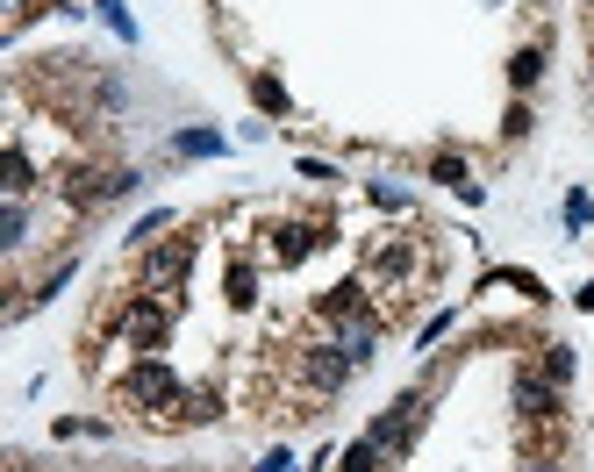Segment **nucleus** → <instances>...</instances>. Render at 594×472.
<instances>
[{"instance_id":"9","label":"nucleus","mask_w":594,"mask_h":472,"mask_svg":"<svg viewBox=\"0 0 594 472\" xmlns=\"http://www.w3.org/2000/svg\"><path fill=\"white\" fill-rule=\"evenodd\" d=\"M251 101L265 108V115H287V86H280V79H251Z\"/></svg>"},{"instance_id":"17","label":"nucleus","mask_w":594,"mask_h":472,"mask_svg":"<svg viewBox=\"0 0 594 472\" xmlns=\"http://www.w3.org/2000/svg\"><path fill=\"white\" fill-rule=\"evenodd\" d=\"M0 236H8V244H22V201H8V215H0Z\"/></svg>"},{"instance_id":"18","label":"nucleus","mask_w":594,"mask_h":472,"mask_svg":"<svg viewBox=\"0 0 594 472\" xmlns=\"http://www.w3.org/2000/svg\"><path fill=\"white\" fill-rule=\"evenodd\" d=\"M101 15H108V22H115V36H136V22H129V15H122V0H101Z\"/></svg>"},{"instance_id":"11","label":"nucleus","mask_w":594,"mask_h":472,"mask_svg":"<svg viewBox=\"0 0 594 472\" xmlns=\"http://www.w3.org/2000/svg\"><path fill=\"white\" fill-rule=\"evenodd\" d=\"M323 315H358V280H344V287L323 294Z\"/></svg>"},{"instance_id":"4","label":"nucleus","mask_w":594,"mask_h":472,"mask_svg":"<svg viewBox=\"0 0 594 472\" xmlns=\"http://www.w3.org/2000/svg\"><path fill=\"white\" fill-rule=\"evenodd\" d=\"M187 265H194V244L180 236V244H165V251L144 265V280H151V287H180V280H187Z\"/></svg>"},{"instance_id":"8","label":"nucleus","mask_w":594,"mask_h":472,"mask_svg":"<svg viewBox=\"0 0 594 472\" xmlns=\"http://www.w3.org/2000/svg\"><path fill=\"white\" fill-rule=\"evenodd\" d=\"M537 79H544V51L530 44V51H516V58H509V86H537Z\"/></svg>"},{"instance_id":"5","label":"nucleus","mask_w":594,"mask_h":472,"mask_svg":"<svg viewBox=\"0 0 594 472\" xmlns=\"http://www.w3.org/2000/svg\"><path fill=\"white\" fill-rule=\"evenodd\" d=\"M516 408H523V415H559V380H544V372L530 380L523 372V380H516Z\"/></svg>"},{"instance_id":"1","label":"nucleus","mask_w":594,"mask_h":472,"mask_svg":"<svg viewBox=\"0 0 594 472\" xmlns=\"http://www.w3.org/2000/svg\"><path fill=\"white\" fill-rule=\"evenodd\" d=\"M122 394H129L136 408H172V401H180V372H172V365H158V358H144V365H129Z\"/></svg>"},{"instance_id":"19","label":"nucleus","mask_w":594,"mask_h":472,"mask_svg":"<svg viewBox=\"0 0 594 472\" xmlns=\"http://www.w3.org/2000/svg\"><path fill=\"white\" fill-rule=\"evenodd\" d=\"M258 472H294V458H287V451H272V458H265Z\"/></svg>"},{"instance_id":"7","label":"nucleus","mask_w":594,"mask_h":472,"mask_svg":"<svg viewBox=\"0 0 594 472\" xmlns=\"http://www.w3.org/2000/svg\"><path fill=\"white\" fill-rule=\"evenodd\" d=\"M172 151H180V158H215L222 136L215 129H180V136H172Z\"/></svg>"},{"instance_id":"13","label":"nucleus","mask_w":594,"mask_h":472,"mask_svg":"<svg viewBox=\"0 0 594 472\" xmlns=\"http://www.w3.org/2000/svg\"><path fill=\"white\" fill-rule=\"evenodd\" d=\"M544 380H559V387L573 380V351H566V344H552V351H544Z\"/></svg>"},{"instance_id":"12","label":"nucleus","mask_w":594,"mask_h":472,"mask_svg":"<svg viewBox=\"0 0 594 472\" xmlns=\"http://www.w3.org/2000/svg\"><path fill=\"white\" fill-rule=\"evenodd\" d=\"M0 172H8V201H22V194H29V158L8 151V165H0Z\"/></svg>"},{"instance_id":"2","label":"nucleus","mask_w":594,"mask_h":472,"mask_svg":"<svg viewBox=\"0 0 594 472\" xmlns=\"http://www.w3.org/2000/svg\"><path fill=\"white\" fill-rule=\"evenodd\" d=\"M416 422H423V394H401V401H394L387 415H380L373 430H366V437H373L380 451H401V444L416 437Z\"/></svg>"},{"instance_id":"14","label":"nucleus","mask_w":594,"mask_h":472,"mask_svg":"<svg viewBox=\"0 0 594 472\" xmlns=\"http://www.w3.org/2000/svg\"><path fill=\"white\" fill-rule=\"evenodd\" d=\"M587 222H594V201L587 194H566V229H587Z\"/></svg>"},{"instance_id":"10","label":"nucleus","mask_w":594,"mask_h":472,"mask_svg":"<svg viewBox=\"0 0 594 472\" xmlns=\"http://www.w3.org/2000/svg\"><path fill=\"white\" fill-rule=\"evenodd\" d=\"M344 472H380V444H373V437H358L351 451H344Z\"/></svg>"},{"instance_id":"16","label":"nucleus","mask_w":594,"mask_h":472,"mask_svg":"<svg viewBox=\"0 0 594 472\" xmlns=\"http://www.w3.org/2000/svg\"><path fill=\"white\" fill-rule=\"evenodd\" d=\"M251 294H258V280H251V265H237V272H230V301H251Z\"/></svg>"},{"instance_id":"3","label":"nucleus","mask_w":594,"mask_h":472,"mask_svg":"<svg viewBox=\"0 0 594 472\" xmlns=\"http://www.w3.org/2000/svg\"><path fill=\"white\" fill-rule=\"evenodd\" d=\"M122 337L144 344V351H158V344H165V301H136L129 315H122Z\"/></svg>"},{"instance_id":"15","label":"nucleus","mask_w":594,"mask_h":472,"mask_svg":"<svg viewBox=\"0 0 594 472\" xmlns=\"http://www.w3.org/2000/svg\"><path fill=\"white\" fill-rule=\"evenodd\" d=\"M165 222H172V208H151V215L136 222V229H129V236H136V244H151V236H158V229H165Z\"/></svg>"},{"instance_id":"6","label":"nucleus","mask_w":594,"mask_h":472,"mask_svg":"<svg viewBox=\"0 0 594 472\" xmlns=\"http://www.w3.org/2000/svg\"><path fill=\"white\" fill-rule=\"evenodd\" d=\"M315 244H323V236H315V229H308V222H287V229H280V236H272V251H280V258H287V265H301V258H308V251H315Z\"/></svg>"}]
</instances>
